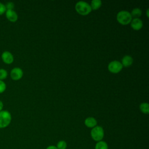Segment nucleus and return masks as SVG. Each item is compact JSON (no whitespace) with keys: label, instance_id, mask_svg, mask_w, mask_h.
<instances>
[{"label":"nucleus","instance_id":"obj_10","mask_svg":"<svg viewBox=\"0 0 149 149\" xmlns=\"http://www.w3.org/2000/svg\"><path fill=\"white\" fill-rule=\"evenodd\" d=\"M84 124L87 127L93 128L94 127L97 126V122L96 119L93 117H88L85 119Z\"/></svg>","mask_w":149,"mask_h":149},{"label":"nucleus","instance_id":"obj_4","mask_svg":"<svg viewBox=\"0 0 149 149\" xmlns=\"http://www.w3.org/2000/svg\"><path fill=\"white\" fill-rule=\"evenodd\" d=\"M12 120L11 114L8 111H0V128L6 127L10 123Z\"/></svg>","mask_w":149,"mask_h":149},{"label":"nucleus","instance_id":"obj_5","mask_svg":"<svg viewBox=\"0 0 149 149\" xmlns=\"http://www.w3.org/2000/svg\"><path fill=\"white\" fill-rule=\"evenodd\" d=\"M123 66L121 62L118 61H113L111 62L108 66L109 72L113 73H118L122 70Z\"/></svg>","mask_w":149,"mask_h":149},{"label":"nucleus","instance_id":"obj_7","mask_svg":"<svg viewBox=\"0 0 149 149\" xmlns=\"http://www.w3.org/2000/svg\"><path fill=\"white\" fill-rule=\"evenodd\" d=\"M132 28L135 30H139L143 27V22L139 18H134L130 22Z\"/></svg>","mask_w":149,"mask_h":149},{"label":"nucleus","instance_id":"obj_14","mask_svg":"<svg viewBox=\"0 0 149 149\" xmlns=\"http://www.w3.org/2000/svg\"><path fill=\"white\" fill-rule=\"evenodd\" d=\"M140 111L145 113H149V104L147 102H143L140 105Z\"/></svg>","mask_w":149,"mask_h":149},{"label":"nucleus","instance_id":"obj_16","mask_svg":"<svg viewBox=\"0 0 149 149\" xmlns=\"http://www.w3.org/2000/svg\"><path fill=\"white\" fill-rule=\"evenodd\" d=\"M56 147L58 149H66L67 143L64 140H60L58 142Z\"/></svg>","mask_w":149,"mask_h":149},{"label":"nucleus","instance_id":"obj_1","mask_svg":"<svg viewBox=\"0 0 149 149\" xmlns=\"http://www.w3.org/2000/svg\"><path fill=\"white\" fill-rule=\"evenodd\" d=\"M75 9L78 13L83 16L87 15L92 10L90 5L84 1H79L77 2L75 5Z\"/></svg>","mask_w":149,"mask_h":149},{"label":"nucleus","instance_id":"obj_23","mask_svg":"<svg viewBox=\"0 0 149 149\" xmlns=\"http://www.w3.org/2000/svg\"><path fill=\"white\" fill-rule=\"evenodd\" d=\"M147 16L148 17V9L147 10Z\"/></svg>","mask_w":149,"mask_h":149},{"label":"nucleus","instance_id":"obj_19","mask_svg":"<svg viewBox=\"0 0 149 149\" xmlns=\"http://www.w3.org/2000/svg\"><path fill=\"white\" fill-rule=\"evenodd\" d=\"M14 6H15L14 3L12 2H8L5 5L6 10H13V9L14 8Z\"/></svg>","mask_w":149,"mask_h":149},{"label":"nucleus","instance_id":"obj_21","mask_svg":"<svg viewBox=\"0 0 149 149\" xmlns=\"http://www.w3.org/2000/svg\"><path fill=\"white\" fill-rule=\"evenodd\" d=\"M46 149H58L55 146H49L47 147Z\"/></svg>","mask_w":149,"mask_h":149},{"label":"nucleus","instance_id":"obj_15","mask_svg":"<svg viewBox=\"0 0 149 149\" xmlns=\"http://www.w3.org/2000/svg\"><path fill=\"white\" fill-rule=\"evenodd\" d=\"M142 14V11L140 8H134L130 15L132 16V17H133L134 18H139V17H140Z\"/></svg>","mask_w":149,"mask_h":149},{"label":"nucleus","instance_id":"obj_12","mask_svg":"<svg viewBox=\"0 0 149 149\" xmlns=\"http://www.w3.org/2000/svg\"><path fill=\"white\" fill-rule=\"evenodd\" d=\"M95 149H108V146L105 141L101 140L96 143Z\"/></svg>","mask_w":149,"mask_h":149},{"label":"nucleus","instance_id":"obj_20","mask_svg":"<svg viewBox=\"0 0 149 149\" xmlns=\"http://www.w3.org/2000/svg\"><path fill=\"white\" fill-rule=\"evenodd\" d=\"M6 10L5 5L3 3H2L1 2H0V15H2L3 13H4Z\"/></svg>","mask_w":149,"mask_h":149},{"label":"nucleus","instance_id":"obj_18","mask_svg":"<svg viewBox=\"0 0 149 149\" xmlns=\"http://www.w3.org/2000/svg\"><path fill=\"white\" fill-rule=\"evenodd\" d=\"M6 84L2 80H0V93H3L6 89Z\"/></svg>","mask_w":149,"mask_h":149},{"label":"nucleus","instance_id":"obj_3","mask_svg":"<svg viewBox=\"0 0 149 149\" xmlns=\"http://www.w3.org/2000/svg\"><path fill=\"white\" fill-rule=\"evenodd\" d=\"M90 134L92 139L98 142L101 141L104 138V131L101 126H96L92 128L90 132Z\"/></svg>","mask_w":149,"mask_h":149},{"label":"nucleus","instance_id":"obj_22","mask_svg":"<svg viewBox=\"0 0 149 149\" xmlns=\"http://www.w3.org/2000/svg\"><path fill=\"white\" fill-rule=\"evenodd\" d=\"M3 103H2V102L0 100V111H2V108H3Z\"/></svg>","mask_w":149,"mask_h":149},{"label":"nucleus","instance_id":"obj_17","mask_svg":"<svg viewBox=\"0 0 149 149\" xmlns=\"http://www.w3.org/2000/svg\"><path fill=\"white\" fill-rule=\"evenodd\" d=\"M8 76V72L4 69H0V80H2L6 78Z\"/></svg>","mask_w":149,"mask_h":149},{"label":"nucleus","instance_id":"obj_2","mask_svg":"<svg viewBox=\"0 0 149 149\" xmlns=\"http://www.w3.org/2000/svg\"><path fill=\"white\" fill-rule=\"evenodd\" d=\"M116 19L120 24L126 25L131 22L132 17L130 12L126 10H122L118 13L116 15Z\"/></svg>","mask_w":149,"mask_h":149},{"label":"nucleus","instance_id":"obj_6","mask_svg":"<svg viewBox=\"0 0 149 149\" xmlns=\"http://www.w3.org/2000/svg\"><path fill=\"white\" fill-rule=\"evenodd\" d=\"M23 71L19 68H15L10 72V77L14 80H18L23 76Z\"/></svg>","mask_w":149,"mask_h":149},{"label":"nucleus","instance_id":"obj_9","mask_svg":"<svg viewBox=\"0 0 149 149\" xmlns=\"http://www.w3.org/2000/svg\"><path fill=\"white\" fill-rule=\"evenodd\" d=\"M5 12L6 17L9 21L15 22L17 20V15L13 10H6Z\"/></svg>","mask_w":149,"mask_h":149},{"label":"nucleus","instance_id":"obj_8","mask_svg":"<svg viewBox=\"0 0 149 149\" xmlns=\"http://www.w3.org/2000/svg\"><path fill=\"white\" fill-rule=\"evenodd\" d=\"M2 59L3 61L7 63V64H10L12 63L13 61V55L9 51H4L1 55Z\"/></svg>","mask_w":149,"mask_h":149},{"label":"nucleus","instance_id":"obj_11","mask_svg":"<svg viewBox=\"0 0 149 149\" xmlns=\"http://www.w3.org/2000/svg\"><path fill=\"white\" fill-rule=\"evenodd\" d=\"M133 59L132 56L129 55H125L123 57L122 59V65L123 66L125 67H129L132 65L133 63Z\"/></svg>","mask_w":149,"mask_h":149},{"label":"nucleus","instance_id":"obj_13","mask_svg":"<svg viewBox=\"0 0 149 149\" xmlns=\"http://www.w3.org/2000/svg\"><path fill=\"white\" fill-rule=\"evenodd\" d=\"M102 2L100 0H93L91 2V8L93 10H97L99 9L101 6Z\"/></svg>","mask_w":149,"mask_h":149}]
</instances>
